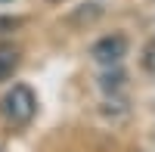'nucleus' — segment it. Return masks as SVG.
Masks as SVG:
<instances>
[{"label": "nucleus", "instance_id": "nucleus-1", "mask_svg": "<svg viewBox=\"0 0 155 152\" xmlns=\"http://www.w3.org/2000/svg\"><path fill=\"white\" fill-rule=\"evenodd\" d=\"M0 109H3V118H6L9 124H28V121L34 118V112H37V99H34V93H31L25 84H16V87L3 96Z\"/></svg>", "mask_w": 155, "mask_h": 152}, {"label": "nucleus", "instance_id": "nucleus-5", "mask_svg": "<svg viewBox=\"0 0 155 152\" xmlns=\"http://www.w3.org/2000/svg\"><path fill=\"white\" fill-rule=\"evenodd\" d=\"M16 25V19H0V28H12Z\"/></svg>", "mask_w": 155, "mask_h": 152}, {"label": "nucleus", "instance_id": "nucleus-2", "mask_svg": "<svg viewBox=\"0 0 155 152\" xmlns=\"http://www.w3.org/2000/svg\"><path fill=\"white\" fill-rule=\"evenodd\" d=\"M124 53H127V41L121 34H109V37H102L93 47V59L102 62V65H118L124 59Z\"/></svg>", "mask_w": 155, "mask_h": 152}, {"label": "nucleus", "instance_id": "nucleus-4", "mask_svg": "<svg viewBox=\"0 0 155 152\" xmlns=\"http://www.w3.org/2000/svg\"><path fill=\"white\" fill-rule=\"evenodd\" d=\"M143 65H146L149 71H155V44L146 47V59H143Z\"/></svg>", "mask_w": 155, "mask_h": 152}, {"label": "nucleus", "instance_id": "nucleus-3", "mask_svg": "<svg viewBox=\"0 0 155 152\" xmlns=\"http://www.w3.org/2000/svg\"><path fill=\"white\" fill-rule=\"evenodd\" d=\"M19 68V50L12 44H0V81H6Z\"/></svg>", "mask_w": 155, "mask_h": 152}]
</instances>
